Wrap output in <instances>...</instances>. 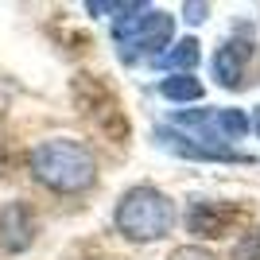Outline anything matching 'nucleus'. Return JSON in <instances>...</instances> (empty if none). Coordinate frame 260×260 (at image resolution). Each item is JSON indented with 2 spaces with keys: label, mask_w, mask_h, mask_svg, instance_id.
Returning a JSON list of instances; mask_svg holds the SVG:
<instances>
[{
  "label": "nucleus",
  "mask_w": 260,
  "mask_h": 260,
  "mask_svg": "<svg viewBox=\"0 0 260 260\" xmlns=\"http://www.w3.org/2000/svg\"><path fill=\"white\" fill-rule=\"evenodd\" d=\"M31 175L58 194H78L98 179V163L78 140H43L31 152Z\"/></svg>",
  "instance_id": "f257e3e1"
},
{
  "label": "nucleus",
  "mask_w": 260,
  "mask_h": 260,
  "mask_svg": "<svg viewBox=\"0 0 260 260\" xmlns=\"http://www.w3.org/2000/svg\"><path fill=\"white\" fill-rule=\"evenodd\" d=\"M171 16L159 8H148V4H124V12L113 23V39L120 47V58L124 62H136V58H155L163 54V47L171 43Z\"/></svg>",
  "instance_id": "f03ea898"
},
{
  "label": "nucleus",
  "mask_w": 260,
  "mask_h": 260,
  "mask_svg": "<svg viewBox=\"0 0 260 260\" xmlns=\"http://www.w3.org/2000/svg\"><path fill=\"white\" fill-rule=\"evenodd\" d=\"M117 229L128 241H159L175 229V202L155 186H132L117 202Z\"/></svg>",
  "instance_id": "7ed1b4c3"
},
{
  "label": "nucleus",
  "mask_w": 260,
  "mask_h": 260,
  "mask_svg": "<svg viewBox=\"0 0 260 260\" xmlns=\"http://www.w3.org/2000/svg\"><path fill=\"white\" fill-rule=\"evenodd\" d=\"M35 241V217L23 202L0 206V249L4 252H23Z\"/></svg>",
  "instance_id": "20e7f679"
},
{
  "label": "nucleus",
  "mask_w": 260,
  "mask_h": 260,
  "mask_svg": "<svg viewBox=\"0 0 260 260\" xmlns=\"http://www.w3.org/2000/svg\"><path fill=\"white\" fill-rule=\"evenodd\" d=\"M155 144H159V148H167V152H175V155H186V159H229V163H252V155L210 152V148L194 144L190 136H183V132H175V128H155Z\"/></svg>",
  "instance_id": "39448f33"
},
{
  "label": "nucleus",
  "mask_w": 260,
  "mask_h": 260,
  "mask_svg": "<svg viewBox=\"0 0 260 260\" xmlns=\"http://www.w3.org/2000/svg\"><path fill=\"white\" fill-rule=\"evenodd\" d=\"M245 58H249V47L237 43V39H229L225 47H217V54H214V78H217V86L237 89L241 78H245Z\"/></svg>",
  "instance_id": "423d86ee"
},
{
  "label": "nucleus",
  "mask_w": 260,
  "mask_h": 260,
  "mask_svg": "<svg viewBox=\"0 0 260 260\" xmlns=\"http://www.w3.org/2000/svg\"><path fill=\"white\" fill-rule=\"evenodd\" d=\"M159 93L167 101H198L202 98V82L190 78V74H171V78L159 82Z\"/></svg>",
  "instance_id": "0eeeda50"
},
{
  "label": "nucleus",
  "mask_w": 260,
  "mask_h": 260,
  "mask_svg": "<svg viewBox=\"0 0 260 260\" xmlns=\"http://www.w3.org/2000/svg\"><path fill=\"white\" fill-rule=\"evenodd\" d=\"M163 66H171V70H183V74H190L198 66V39H183V43H175L171 51L159 58Z\"/></svg>",
  "instance_id": "6e6552de"
},
{
  "label": "nucleus",
  "mask_w": 260,
  "mask_h": 260,
  "mask_svg": "<svg viewBox=\"0 0 260 260\" xmlns=\"http://www.w3.org/2000/svg\"><path fill=\"white\" fill-rule=\"evenodd\" d=\"M221 225H225V217L217 214V210H210L206 202H198V206L190 210V229H194L198 237H217Z\"/></svg>",
  "instance_id": "1a4fd4ad"
},
{
  "label": "nucleus",
  "mask_w": 260,
  "mask_h": 260,
  "mask_svg": "<svg viewBox=\"0 0 260 260\" xmlns=\"http://www.w3.org/2000/svg\"><path fill=\"white\" fill-rule=\"evenodd\" d=\"M233 260H260V229H249V233L237 241Z\"/></svg>",
  "instance_id": "9d476101"
},
{
  "label": "nucleus",
  "mask_w": 260,
  "mask_h": 260,
  "mask_svg": "<svg viewBox=\"0 0 260 260\" xmlns=\"http://www.w3.org/2000/svg\"><path fill=\"white\" fill-rule=\"evenodd\" d=\"M171 260H217L210 249H198V245H186V249H175Z\"/></svg>",
  "instance_id": "9b49d317"
},
{
  "label": "nucleus",
  "mask_w": 260,
  "mask_h": 260,
  "mask_svg": "<svg viewBox=\"0 0 260 260\" xmlns=\"http://www.w3.org/2000/svg\"><path fill=\"white\" fill-rule=\"evenodd\" d=\"M183 16H186L190 23H202V20L210 16V4H183Z\"/></svg>",
  "instance_id": "f8f14e48"
},
{
  "label": "nucleus",
  "mask_w": 260,
  "mask_h": 260,
  "mask_svg": "<svg viewBox=\"0 0 260 260\" xmlns=\"http://www.w3.org/2000/svg\"><path fill=\"white\" fill-rule=\"evenodd\" d=\"M252 128H256V132H260V117H256V124H252Z\"/></svg>",
  "instance_id": "ddd939ff"
}]
</instances>
